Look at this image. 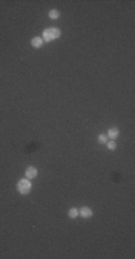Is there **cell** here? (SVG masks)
<instances>
[{"label": "cell", "instance_id": "obj_1", "mask_svg": "<svg viewBox=\"0 0 135 259\" xmlns=\"http://www.w3.org/2000/svg\"><path fill=\"white\" fill-rule=\"evenodd\" d=\"M60 29H57V27H49V29H46L43 30V33H42V39H43V42H52V40H55L57 38H60Z\"/></svg>", "mask_w": 135, "mask_h": 259}, {"label": "cell", "instance_id": "obj_6", "mask_svg": "<svg viewBox=\"0 0 135 259\" xmlns=\"http://www.w3.org/2000/svg\"><path fill=\"white\" fill-rule=\"evenodd\" d=\"M30 45L33 46V48H40V46L43 45V39H42V36H34L33 39H32V42H30Z\"/></svg>", "mask_w": 135, "mask_h": 259}, {"label": "cell", "instance_id": "obj_5", "mask_svg": "<svg viewBox=\"0 0 135 259\" xmlns=\"http://www.w3.org/2000/svg\"><path fill=\"white\" fill-rule=\"evenodd\" d=\"M106 135H108V138H111V140H113V141H115V138L119 135V130H118L116 127L109 128V130H108V134H106Z\"/></svg>", "mask_w": 135, "mask_h": 259}, {"label": "cell", "instance_id": "obj_8", "mask_svg": "<svg viewBox=\"0 0 135 259\" xmlns=\"http://www.w3.org/2000/svg\"><path fill=\"white\" fill-rule=\"evenodd\" d=\"M49 17H50L52 20H56V19H59V17H60V13H59V10L53 9V10L49 12Z\"/></svg>", "mask_w": 135, "mask_h": 259}, {"label": "cell", "instance_id": "obj_9", "mask_svg": "<svg viewBox=\"0 0 135 259\" xmlns=\"http://www.w3.org/2000/svg\"><path fill=\"white\" fill-rule=\"evenodd\" d=\"M98 143H101V144H106V143H108V135L101 134L99 137H98Z\"/></svg>", "mask_w": 135, "mask_h": 259}, {"label": "cell", "instance_id": "obj_3", "mask_svg": "<svg viewBox=\"0 0 135 259\" xmlns=\"http://www.w3.org/2000/svg\"><path fill=\"white\" fill-rule=\"evenodd\" d=\"M79 214H80L82 217H85V219H89V217H92L93 212H92V209H90V207H88V206H83V207H80V209H79Z\"/></svg>", "mask_w": 135, "mask_h": 259}, {"label": "cell", "instance_id": "obj_7", "mask_svg": "<svg viewBox=\"0 0 135 259\" xmlns=\"http://www.w3.org/2000/svg\"><path fill=\"white\" fill-rule=\"evenodd\" d=\"M69 217H70V219H76V217H78L79 216V209H76V207H70V209H69Z\"/></svg>", "mask_w": 135, "mask_h": 259}, {"label": "cell", "instance_id": "obj_10", "mask_svg": "<svg viewBox=\"0 0 135 259\" xmlns=\"http://www.w3.org/2000/svg\"><path fill=\"white\" fill-rule=\"evenodd\" d=\"M106 147H108V150H115V148H116V144H115V141H108V143H106Z\"/></svg>", "mask_w": 135, "mask_h": 259}, {"label": "cell", "instance_id": "obj_2", "mask_svg": "<svg viewBox=\"0 0 135 259\" xmlns=\"http://www.w3.org/2000/svg\"><path fill=\"white\" fill-rule=\"evenodd\" d=\"M30 189H32V183H30L29 179L19 180V183H17V192L20 193V194H27V193L30 192Z\"/></svg>", "mask_w": 135, "mask_h": 259}, {"label": "cell", "instance_id": "obj_4", "mask_svg": "<svg viewBox=\"0 0 135 259\" xmlns=\"http://www.w3.org/2000/svg\"><path fill=\"white\" fill-rule=\"evenodd\" d=\"M24 176H26V179L32 180V179H34V177L37 176V169H34V167H27L26 171H24Z\"/></svg>", "mask_w": 135, "mask_h": 259}]
</instances>
